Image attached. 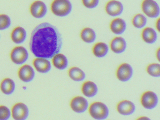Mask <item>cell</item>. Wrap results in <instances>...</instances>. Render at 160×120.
Wrapping results in <instances>:
<instances>
[{
  "label": "cell",
  "mask_w": 160,
  "mask_h": 120,
  "mask_svg": "<svg viewBox=\"0 0 160 120\" xmlns=\"http://www.w3.org/2000/svg\"><path fill=\"white\" fill-rule=\"evenodd\" d=\"M89 113L96 120H105L109 115V109L105 103L95 101L89 106Z\"/></svg>",
  "instance_id": "2"
},
{
  "label": "cell",
  "mask_w": 160,
  "mask_h": 120,
  "mask_svg": "<svg viewBox=\"0 0 160 120\" xmlns=\"http://www.w3.org/2000/svg\"><path fill=\"white\" fill-rule=\"evenodd\" d=\"M16 84L14 81L10 78L4 79L0 84V89L5 95H11L15 90Z\"/></svg>",
  "instance_id": "21"
},
{
  "label": "cell",
  "mask_w": 160,
  "mask_h": 120,
  "mask_svg": "<svg viewBox=\"0 0 160 120\" xmlns=\"http://www.w3.org/2000/svg\"><path fill=\"white\" fill-rule=\"evenodd\" d=\"M11 116L10 109L4 105L0 106V120H8Z\"/></svg>",
  "instance_id": "28"
},
{
  "label": "cell",
  "mask_w": 160,
  "mask_h": 120,
  "mask_svg": "<svg viewBox=\"0 0 160 120\" xmlns=\"http://www.w3.org/2000/svg\"><path fill=\"white\" fill-rule=\"evenodd\" d=\"M158 102V96L152 91H148L144 92L140 98L141 105L146 109H153L157 107Z\"/></svg>",
  "instance_id": "4"
},
{
  "label": "cell",
  "mask_w": 160,
  "mask_h": 120,
  "mask_svg": "<svg viewBox=\"0 0 160 120\" xmlns=\"http://www.w3.org/2000/svg\"><path fill=\"white\" fill-rule=\"evenodd\" d=\"M147 18L144 15L138 14L135 15L132 20V23L136 28L141 29L146 26Z\"/></svg>",
  "instance_id": "25"
},
{
  "label": "cell",
  "mask_w": 160,
  "mask_h": 120,
  "mask_svg": "<svg viewBox=\"0 0 160 120\" xmlns=\"http://www.w3.org/2000/svg\"><path fill=\"white\" fill-rule=\"evenodd\" d=\"M11 60L14 63L21 65L25 63L29 57L28 51L22 46H17L12 50L10 54Z\"/></svg>",
  "instance_id": "6"
},
{
  "label": "cell",
  "mask_w": 160,
  "mask_h": 120,
  "mask_svg": "<svg viewBox=\"0 0 160 120\" xmlns=\"http://www.w3.org/2000/svg\"><path fill=\"white\" fill-rule=\"evenodd\" d=\"M141 9L146 16L152 18H157L160 15V7L154 0H143Z\"/></svg>",
  "instance_id": "5"
},
{
  "label": "cell",
  "mask_w": 160,
  "mask_h": 120,
  "mask_svg": "<svg viewBox=\"0 0 160 120\" xmlns=\"http://www.w3.org/2000/svg\"><path fill=\"white\" fill-rule=\"evenodd\" d=\"M11 114L15 120H26L28 117V108L22 102L16 103L12 108Z\"/></svg>",
  "instance_id": "9"
},
{
  "label": "cell",
  "mask_w": 160,
  "mask_h": 120,
  "mask_svg": "<svg viewBox=\"0 0 160 120\" xmlns=\"http://www.w3.org/2000/svg\"><path fill=\"white\" fill-rule=\"evenodd\" d=\"M110 29L111 32L115 34H122L126 30V22L122 18H116L110 22Z\"/></svg>",
  "instance_id": "18"
},
{
  "label": "cell",
  "mask_w": 160,
  "mask_h": 120,
  "mask_svg": "<svg viewBox=\"0 0 160 120\" xmlns=\"http://www.w3.org/2000/svg\"><path fill=\"white\" fill-rule=\"evenodd\" d=\"M68 76L71 79L75 82L83 81L86 78L84 71L78 67L71 68L68 71Z\"/></svg>",
  "instance_id": "22"
},
{
  "label": "cell",
  "mask_w": 160,
  "mask_h": 120,
  "mask_svg": "<svg viewBox=\"0 0 160 120\" xmlns=\"http://www.w3.org/2000/svg\"><path fill=\"white\" fill-rule=\"evenodd\" d=\"M133 74V69L131 65L123 63L119 66L116 71V77L120 81L127 82L132 78Z\"/></svg>",
  "instance_id": "7"
},
{
  "label": "cell",
  "mask_w": 160,
  "mask_h": 120,
  "mask_svg": "<svg viewBox=\"0 0 160 120\" xmlns=\"http://www.w3.org/2000/svg\"><path fill=\"white\" fill-rule=\"evenodd\" d=\"M82 3L87 8H93L99 4V0H82Z\"/></svg>",
  "instance_id": "29"
},
{
  "label": "cell",
  "mask_w": 160,
  "mask_h": 120,
  "mask_svg": "<svg viewBox=\"0 0 160 120\" xmlns=\"http://www.w3.org/2000/svg\"><path fill=\"white\" fill-rule=\"evenodd\" d=\"M52 62L54 66L59 70H64L68 67V60L67 57L60 52L52 58Z\"/></svg>",
  "instance_id": "20"
},
{
  "label": "cell",
  "mask_w": 160,
  "mask_h": 120,
  "mask_svg": "<svg viewBox=\"0 0 160 120\" xmlns=\"http://www.w3.org/2000/svg\"><path fill=\"white\" fill-rule=\"evenodd\" d=\"M11 37V39L14 43L17 44H22L26 40L27 32L23 27L17 26L12 31Z\"/></svg>",
  "instance_id": "17"
},
{
  "label": "cell",
  "mask_w": 160,
  "mask_h": 120,
  "mask_svg": "<svg viewBox=\"0 0 160 120\" xmlns=\"http://www.w3.org/2000/svg\"><path fill=\"white\" fill-rule=\"evenodd\" d=\"M33 67L38 72L41 73H47L51 69V64L48 59L40 57H36L32 62Z\"/></svg>",
  "instance_id": "14"
},
{
  "label": "cell",
  "mask_w": 160,
  "mask_h": 120,
  "mask_svg": "<svg viewBox=\"0 0 160 120\" xmlns=\"http://www.w3.org/2000/svg\"><path fill=\"white\" fill-rule=\"evenodd\" d=\"M72 4L69 0H54L51 4L52 13L60 17L68 16L72 10Z\"/></svg>",
  "instance_id": "3"
},
{
  "label": "cell",
  "mask_w": 160,
  "mask_h": 120,
  "mask_svg": "<svg viewBox=\"0 0 160 120\" xmlns=\"http://www.w3.org/2000/svg\"><path fill=\"white\" fill-rule=\"evenodd\" d=\"M105 10L109 16L117 17L120 15L123 12V5L119 1L111 0L108 1L106 4Z\"/></svg>",
  "instance_id": "12"
},
{
  "label": "cell",
  "mask_w": 160,
  "mask_h": 120,
  "mask_svg": "<svg viewBox=\"0 0 160 120\" xmlns=\"http://www.w3.org/2000/svg\"><path fill=\"white\" fill-rule=\"evenodd\" d=\"M155 26H156V29L158 32L160 31V18L157 19V21L156 22V24H155Z\"/></svg>",
  "instance_id": "30"
},
{
  "label": "cell",
  "mask_w": 160,
  "mask_h": 120,
  "mask_svg": "<svg viewBox=\"0 0 160 120\" xmlns=\"http://www.w3.org/2000/svg\"><path fill=\"white\" fill-rule=\"evenodd\" d=\"M136 120H151L149 117L146 116H141L138 118Z\"/></svg>",
  "instance_id": "31"
},
{
  "label": "cell",
  "mask_w": 160,
  "mask_h": 120,
  "mask_svg": "<svg viewBox=\"0 0 160 120\" xmlns=\"http://www.w3.org/2000/svg\"><path fill=\"white\" fill-rule=\"evenodd\" d=\"M35 73L32 67L28 64H25L19 68L18 76L19 79L25 82H31L35 77Z\"/></svg>",
  "instance_id": "13"
},
{
  "label": "cell",
  "mask_w": 160,
  "mask_h": 120,
  "mask_svg": "<svg viewBox=\"0 0 160 120\" xmlns=\"http://www.w3.org/2000/svg\"><path fill=\"white\" fill-rule=\"evenodd\" d=\"M80 37L86 43H92L96 39V33L92 28L86 27L81 31Z\"/></svg>",
  "instance_id": "24"
},
{
  "label": "cell",
  "mask_w": 160,
  "mask_h": 120,
  "mask_svg": "<svg viewBox=\"0 0 160 120\" xmlns=\"http://www.w3.org/2000/svg\"><path fill=\"white\" fill-rule=\"evenodd\" d=\"M62 46V37L59 31L48 22L39 24L32 32L30 49L36 57L52 59L60 52Z\"/></svg>",
  "instance_id": "1"
},
{
  "label": "cell",
  "mask_w": 160,
  "mask_h": 120,
  "mask_svg": "<svg viewBox=\"0 0 160 120\" xmlns=\"http://www.w3.org/2000/svg\"><path fill=\"white\" fill-rule=\"evenodd\" d=\"M89 106L87 98L81 96L74 97L70 102V107L72 110L78 113L85 112L88 109Z\"/></svg>",
  "instance_id": "8"
},
{
  "label": "cell",
  "mask_w": 160,
  "mask_h": 120,
  "mask_svg": "<svg viewBox=\"0 0 160 120\" xmlns=\"http://www.w3.org/2000/svg\"><path fill=\"white\" fill-rule=\"evenodd\" d=\"M110 48L114 53H121L124 52L127 48V43L123 38L116 37L112 39L110 43Z\"/></svg>",
  "instance_id": "16"
},
{
  "label": "cell",
  "mask_w": 160,
  "mask_h": 120,
  "mask_svg": "<svg viewBox=\"0 0 160 120\" xmlns=\"http://www.w3.org/2000/svg\"><path fill=\"white\" fill-rule=\"evenodd\" d=\"M147 73L149 75L153 78L160 77V65L157 63L150 64L147 67Z\"/></svg>",
  "instance_id": "26"
},
{
  "label": "cell",
  "mask_w": 160,
  "mask_h": 120,
  "mask_svg": "<svg viewBox=\"0 0 160 120\" xmlns=\"http://www.w3.org/2000/svg\"><path fill=\"white\" fill-rule=\"evenodd\" d=\"M30 11L32 17L36 18H42L44 17L47 13V7L42 1L37 0L31 4Z\"/></svg>",
  "instance_id": "10"
},
{
  "label": "cell",
  "mask_w": 160,
  "mask_h": 120,
  "mask_svg": "<svg viewBox=\"0 0 160 120\" xmlns=\"http://www.w3.org/2000/svg\"><path fill=\"white\" fill-rule=\"evenodd\" d=\"M156 57L158 61H160V48L157 49L156 52Z\"/></svg>",
  "instance_id": "32"
},
{
  "label": "cell",
  "mask_w": 160,
  "mask_h": 120,
  "mask_svg": "<svg viewBox=\"0 0 160 120\" xmlns=\"http://www.w3.org/2000/svg\"><path fill=\"white\" fill-rule=\"evenodd\" d=\"M117 110L121 115L129 116L134 113L136 110L135 105L130 100H122L117 104Z\"/></svg>",
  "instance_id": "11"
},
{
  "label": "cell",
  "mask_w": 160,
  "mask_h": 120,
  "mask_svg": "<svg viewBox=\"0 0 160 120\" xmlns=\"http://www.w3.org/2000/svg\"><path fill=\"white\" fill-rule=\"evenodd\" d=\"M109 50L107 44L102 42H98L92 48V53L98 58H102L106 56Z\"/></svg>",
  "instance_id": "23"
},
{
  "label": "cell",
  "mask_w": 160,
  "mask_h": 120,
  "mask_svg": "<svg viewBox=\"0 0 160 120\" xmlns=\"http://www.w3.org/2000/svg\"><path fill=\"white\" fill-rule=\"evenodd\" d=\"M81 92L86 97H94L98 92V88L97 84L91 81H87L82 84Z\"/></svg>",
  "instance_id": "15"
},
{
  "label": "cell",
  "mask_w": 160,
  "mask_h": 120,
  "mask_svg": "<svg viewBox=\"0 0 160 120\" xmlns=\"http://www.w3.org/2000/svg\"><path fill=\"white\" fill-rule=\"evenodd\" d=\"M12 21L11 18L6 14L0 15V30H6L11 26Z\"/></svg>",
  "instance_id": "27"
},
{
  "label": "cell",
  "mask_w": 160,
  "mask_h": 120,
  "mask_svg": "<svg viewBox=\"0 0 160 120\" xmlns=\"http://www.w3.org/2000/svg\"><path fill=\"white\" fill-rule=\"evenodd\" d=\"M157 34L155 30L151 27H146L141 32V37L144 42L148 44L155 43L157 39Z\"/></svg>",
  "instance_id": "19"
}]
</instances>
